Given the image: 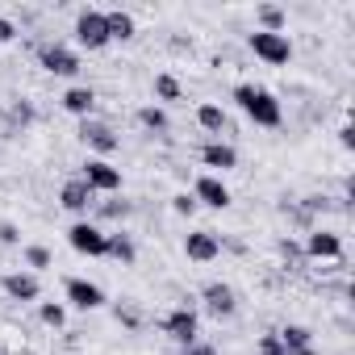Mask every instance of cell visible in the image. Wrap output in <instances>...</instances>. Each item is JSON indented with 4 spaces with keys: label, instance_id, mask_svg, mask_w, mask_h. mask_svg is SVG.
Instances as JSON below:
<instances>
[{
    "label": "cell",
    "instance_id": "d6a6232c",
    "mask_svg": "<svg viewBox=\"0 0 355 355\" xmlns=\"http://www.w3.org/2000/svg\"><path fill=\"white\" fill-rule=\"evenodd\" d=\"M130 214V205L121 201V205H105V218H125Z\"/></svg>",
    "mask_w": 355,
    "mask_h": 355
},
{
    "label": "cell",
    "instance_id": "4316f807",
    "mask_svg": "<svg viewBox=\"0 0 355 355\" xmlns=\"http://www.w3.org/2000/svg\"><path fill=\"white\" fill-rule=\"evenodd\" d=\"M171 209H175V214H197V197H193V193L171 197Z\"/></svg>",
    "mask_w": 355,
    "mask_h": 355
},
{
    "label": "cell",
    "instance_id": "4dcf8cb0",
    "mask_svg": "<svg viewBox=\"0 0 355 355\" xmlns=\"http://www.w3.org/2000/svg\"><path fill=\"white\" fill-rule=\"evenodd\" d=\"M0 243H17V226H9V222H0Z\"/></svg>",
    "mask_w": 355,
    "mask_h": 355
},
{
    "label": "cell",
    "instance_id": "52a82bcc",
    "mask_svg": "<svg viewBox=\"0 0 355 355\" xmlns=\"http://www.w3.org/2000/svg\"><path fill=\"white\" fill-rule=\"evenodd\" d=\"M42 67H46L51 76H76V71H80V55L55 42V46H42Z\"/></svg>",
    "mask_w": 355,
    "mask_h": 355
},
{
    "label": "cell",
    "instance_id": "9c48e42d",
    "mask_svg": "<svg viewBox=\"0 0 355 355\" xmlns=\"http://www.w3.org/2000/svg\"><path fill=\"white\" fill-rule=\"evenodd\" d=\"M201 297H205V305H209V313H214V318H230V313L239 309V301H234V288H230V284H218V280H214V284H205V293H201Z\"/></svg>",
    "mask_w": 355,
    "mask_h": 355
},
{
    "label": "cell",
    "instance_id": "ffe728a7",
    "mask_svg": "<svg viewBox=\"0 0 355 355\" xmlns=\"http://www.w3.org/2000/svg\"><path fill=\"white\" fill-rule=\"evenodd\" d=\"M105 255H113V259H121V263H134V259H138V251H134V243H130L125 234H109Z\"/></svg>",
    "mask_w": 355,
    "mask_h": 355
},
{
    "label": "cell",
    "instance_id": "277c9868",
    "mask_svg": "<svg viewBox=\"0 0 355 355\" xmlns=\"http://www.w3.org/2000/svg\"><path fill=\"white\" fill-rule=\"evenodd\" d=\"M80 180H84L92 193H117V189H121V171H117V167H109L105 159H88Z\"/></svg>",
    "mask_w": 355,
    "mask_h": 355
},
{
    "label": "cell",
    "instance_id": "d4e9b609",
    "mask_svg": "<svg viewBox=\"0 0 355 355\" xmlns=\"http://www.w3.org/2000/svg\"><path fill=\"white\" fill-rule=\"evenodd\" d=\"M38 313H42V322H46V326H55V330H59V326L67 322V313H63V305H42Z\"/></svg>",
    "mask_w": 355,
    "mask_h": 355
},
{
    "label": "cell",
    "instance_id": "7c38bea8",
    "mask_svg": "<svg viewBox=\"0 0 355 355\" xmlns=\"http://www.w3.org/2000/svg\"><path fill=\"white\" fill-rule=\"evenodd\" d=\"M305 251H309L313 259H338V255H343V239L330 234V230H313V234L305 239Z\"/></svg>",
    "mask_w": 355,
    "mask_h": 355
},
{
    "label": "cell",
    "instance_id": "f546056e",
    "mask_svg": "<svg viewBox=\"0 0 355 355\" xmlns=\"http://www.w3.org/2000/svg\"><path fill=\"white\" fill-rule=\"evenodd\" d=\"M13 34H17V26H13V21H9V17H0V42H9V38H13Z\"/></svg>",
    "mask_w": 355,
    "mask_h": 355
},
{
    "label": "cell",
    "instance_id": "4fadbf2b",
    "mask_svg": "<svg viewBox=\"0 0 355 355\" xmlns=\"http://www.w3.org/2000/svg\"><path fill=\"white\" fill-rule=\"evenodd\" d=\"M201 163L214 167V171H230V167L239 163V155H234L230 142H205V146H201Z\"/></svg>",
    "mask_w": 355,
    "mask_h": 355
},
{
    "label": "cell",
    "instance_id": "6da1fadb",
    "mask_svg": "<svg viewBox=\"0 0 355 355\" xmlns=\"http://www.w3.org/2000/svg\"><path fill=\"white\" fill-rule=\"evenodd\" d=\"M234 101L243 105V113L255 121V125H280V101L272 96V92H263V88H251V84H239L234 88Z\"/></svg>",
    "mask_w": 355,
    "mask_h": 355
},
{
    "label": "cell",
    "instance_id": "83f0119b",
    "mask_svg": "<svg viewBox=\"0 0 355 355\" xmlns=\"http://www.w3.org/2000/svg\"><path fill=\"white\" fill-rule=\"evenodd\" d=\"M259 355H284L280 334H263V338H259Z\"/></svg>",
    "mask_w": 355,
    "mask_h": 355
},
{
    "label": "cell",
    "instance_id": "f1b7e54d",
    "mask_svg": "<svg viewBox=\"0 0 355 355\" xmlns=\"http://www.w3.org/2000/svg\"><path fill=\"white\" fill-rule=\"evenodd\" d=\"M184 355H218V351H214L209 343H189V347H184Z\"/></svg>",
    "mask_w": 355,
    "mask_h": 355
},
{
    "label": "cell",
    "instance_id": "44dd1931",
    "mask_svg": "<svg viewBox=\"0 0 355 355\" xmlns=\"http://www.w3.org/2000/svg\"><path fill=\"white\" fill-rule=\"evenodd\" d=\"M197 121H201L205 130H214V134L226 130V113H222L218 105H201V109H197Z\"/></svg>",
    "mask_w": 355,
    "mask_h": 355
},
{
    "label": "cell",
    "instance_id": "ba28073f",
    "mask_svg": "<svg viewBox=\"0 0 355 355\" xmlns=\"http://www.w3.org/2000/svg\"><path fill=\"white\" fill-rule=\"evenodd\" d=\"M193 197H197V205H209V209H226L230 205V189L218 180V175H201Z\"/></svg>",
    "mask_w": 355,
    "mask_h": 355
},
{
    "label": "cell",
    "instance_id": "3957f363",
    "mask_svg": "<svg viewBox=\"0 0 355 355\" xmlns=\"http://www.w3.org/2000/svg\"><path fill=\"white\" fill-rule=\"evenodd\" d=\"M251 51H255L263 63H272V67H280V63L293 59V46H288L284 34H263V30H255V34H251Z\"/></svg>",
    "mask_w": 355,
    "mask_h": 355
},
{
    "label": "cell",
    "instance_id": "5b68a950",
    "mask_svg": "<svg viewBox=\"0 0 355 355\" xmlns=\"http://www.w3.org/2000/svg\"><path fill=\"white\" fill-rule=\"evenodd\" d=\"M67 243H71L80 255H105L109 234H105V230H96L92 222H76V226L67 230Z\"/></svg>",
    "mask_w": 355,
    "mask_h": 355
},
{
    "label": "cell",
    "instance_id": "e0dca14e",
    "mask_svg": "<svg viewBox=\"0 0 355 355\" xmlns=\"http://www.w3.org/2000/svg\"><path fill=\"white\" fill-rule=\"evenodd\" d=\"M63 109L88 121V113L96 109V92H92V88H67V92H63Z\"/></svg>",
    "mask_w": 355,
    "mask_h": 355
},
{
    "label": "cell",
    "instance_id": "9a60e30c",
    "mask_svg": "<svg viewBox=\"0 0 355 355\" xmlns=\"http://www.w3.org/2000/svg\"><path fill=\"white\" fill-rule=\"evenodd\" d=\"M80 138H84L88 146H96L101 155L117 150V138H113V130H109V125H101V121H84V125H80Z\"/></svg>",
    "mask_w": 355,
    "mask_h": 355
},
{
    "label": "cell",
    "instance_id": "cb8c5ba5",
    "mask_svg": "<svg viewBox=\"0 0 355 355\" xmlns=\"http://www.w3.org/2000/svg\"><path fill=\"white\" fill-rule=\"evenodd\" d=\"M138 121H142L146 130H167V113H163V109H155V105L138 109Z\"/></svg>",
    "mask_w": 355,
    "mask_h": 355
},
{
    "label": "cell",
    "instance_id": "30bf717a",
    "mask_svg": "<svg viewBox=\"0 0 355 355\" xmlns=\"http://www.w3.org/2000/svg\"><path fill=\"white\" fill-rule=\"evenodd\" d=\"M67 301L76 305V309H101L105 305V293L96 288V284H88V280H67Z\"/></svg>",
    "mask_w": 355,
    "mask_h": 355
},
{
    "label": "cell",
    "instance_id": "5bb4252c",
    "mask_svg": "<svg viewBox=\"0 0 355 355\" xmlns=\"http://www.w3.org/2000/svg\"><path fill=\"white\" fill-rule=\"evenodd\" d=\"M276 334H280L284 355H313V334H309L305 326H284V330H276Z\"/></svg>",
    "mask_w": 355,
    "mask_h": 355
},
{
    "label": "cell",
    "instance_id": "2e32d148",
    "mask_svg": "<svg viewBox=\"0 0 355 355\" xmlns=\"http://www.w3.org/2000/svg\"><path fill=\"white\" fill-rule=\"evenodd\" d=\"M59 201H63V209L84 214V209L92 205V189H88L84 180H67V184H63V193H59Z\"/></svg>",
    "mask_w": 355,
    "mask_h": 355
},
{
    "label": "cell",
    "instance_id": "8992f818",
    "mask_svg": "<svg viewBox=\"0 0 355 355\" xmlns=\"http://www.w3.org/2000/svg\"><path fill=\"white\" fill-rule=\"evenodd\" d=\"M163 330L180 343V347H189V343H197V313L189 309V305H180V309H171L167 318H163Z\"/></svg>",
    "mask_w": 355,
    "mask_h": 355
},
{
    "label": "cell",
    "instance_id": "1f68e13d",
    "mask_svg": "<svg viewBox=\"0 0 355 355\" xmlns=\"http://www.w3.org/2000/svg\"><path fill=\"white\" fill-rule=\"evenodd\" d=\"M338 142L351 150V146H355V130H351V125H343V130H338Z\"/></svg>",
    "mask_w": 355,
    "mask_h": 355
},
{
    "label": "cell",
    "instance_id": "484cf974",
    "mask_svg": "<svg viewBox=\"0 0 355 355\" xmlns=\"http://www.w3.org/2000/svg\"><path fill=\"white\" fill-rule=\"evenodd\" d=\"M26 263H30V268H51V251H46V247H30V251H26Z\"/></svg>",
    "mask_w": 355,
    "mask_h": 355
},
{
    "label": "cell",
    "instance_id": "d6986e66",
    "mask_svg": "<svg viewBox=\"0 0 355 355\" xmlns=\"http://www.w3.org/2000/svg\"><path fill=\"white\" fill-rule=\"evenodd\" d=\"M105 26H109V42H125V38H134V17L121 13V9H109V13H105Z\"/></svg>",
    "mask_w": 355,
    "mask_h": 355
},
{
    "label": "cell",
    "instance_id": "7402d4cb",
    "mask_svg": "<svg viewBox=\"0 0 355 355\" xmlns=\"http://www.w3.org/2000/svg\"><path fill=\"white\" fill-rule=\"evenodd\" d=\"M259 21H263V34H280V30H284V9L263 5V9H259Z\"/></svg>",
    "mask_w": 355,
    "mask_h": 355
},
{
    "label": "cell",
    "instance_id": "7a4b0ae2",
    "mask_svg": "<svg viewBox=\"0 0 355 355\" xmlns=\"http://www.w3.org/2000/svg\"><path fill=\"white\" fill-rule=\"evenodd\" d=\"M76 42H80L84 51H101V46H109V26H105V13L84 9V13L76 17Z\"/></svg>",
    "mask_w": 355,
    "mask_h": 355
},
{
    "label": "cell",
    "instance_id": "603a6c76",
    "mask_svg": "<svg viewBox=\"0 0 355 355\" xmlns=\"http://www.w3.org/2000/svg\"><path fill=\"white\" fill-rule=\"evenodd\" d=\"M155 96L159 101H180V80H175V76H159L155 80Z\"/></svg>",
    "mask_w": 355,
    "mask_h": 355
},
{
    "label": "cell",
    "instance_id": "8fae6325",
    "mask_svg": "<svg viewBox=\"0 0 355 355\" xmlns=\"http://www.w3.org/2000/svg\"><path fill=\"white\" fill-rule=\"evenodd\" d=\"M184 251H189V259H197V263H209V259H218V234H209V230H197V234H189L184 239Z\"/></svg>",
    "mask_w": 355,
    "mask_h": 355
},
{
    "label": "cell",
    "instance_id": "ac0fdd59",
    "mask_svg": "<svg viewBox=\"0 0 355 355\" xmlns=\"http://www.w3.org/2000/svg\"><path fill=\"white\" fill-rule=\"evenodd\" d=\"M5 293L13 297V301H38V280L34 276H26V272H13V276H5Z\"/></svg>",
    "mask_w": 355,
    "mask_h": 355
}]
</instances>
